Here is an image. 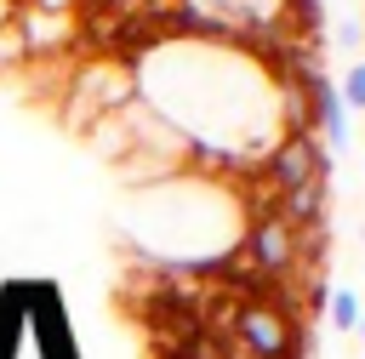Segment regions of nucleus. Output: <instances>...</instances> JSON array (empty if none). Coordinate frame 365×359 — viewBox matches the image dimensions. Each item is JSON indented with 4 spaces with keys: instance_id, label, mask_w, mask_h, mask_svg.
I'll use <instances>...</instances> for the list:
<instances>
[{
    "instance_id": "f257e3e1",
    "label": "nucleus",
    "mask_w": 365,
    "mask_h": 359,
    "mask_svg": "<svg viewBox=\"0 0 365 359\" xmlns=\"http://www.w3.org/2000/svg\"><path fill=\"white\" fill-rule=\"evenodd\" d=\"M240 251H245V262L257 274L297 279V268H302V234L274 217V194H251V222L240 234Z\"/></svg>"
},
{
    "instance_id": "f03ea898",
    "label": "nucleus",
    "mask_w": 365,
    "mask_h": 359,
    "mask_svg": "<svg viewBox=\"0 0 365 359\" xmlns=\"http://www.w3.org/2000/svg\"><path fill=\"white\" fill-rule=\"evenodd\" d=\"M257 177L274 188V194H291L302 182H325L331 177V148L319 142V131H285L274 137V148L262 154Z\"/></svg>"
},
{
    "instance_id": "7ed1b4c3",
    "label": "nucleus",
    "mask_w": 365,
    "mask_h": 359,
    "mask_svg": "<svg viewBox=\"0 0 365 359\" xmlns=\"http://www.w3.org/2000/svg\"><path fill=\"white\" fill-rule=\"evenodd\" d=\"M302 91H308V108H314L319 142H325L331 154L348 148V108H342V97H336V80H331L325 68H314V74H302Z\"/></svg>"
},
{
    "instance_id": "20e7f679",
    "label": "nucleus",
    "mask_w": 365,
    "mask_h": 359,
    "mask_svg": "<svg viewBox=\"0 0 365 359\" xmlns=\"http://www.w3.org/2000/svg\"><path fill=\"white\" fill-rule=\"evenodd\" d=\"M325 182H302V188H291V194H274V217L279 222H291L297 234H319L325 228Z\"/></svg>"
},
{
    "instance_id": "39448f33",
    "label": "nucleus",
    "mask_w": 365,
    "mask_h": 359,
    "mask_svg": "<svg viewBox=\"0 0 365 359\" xmlns=\"http://www.w3.org/2000/svg\"><path fill=\"white\" fill-rule=\"evenodd\" d=\"M359 313H365V308H359V291H348V285H331V302H325V319H331V331H342V336H348V331L359 325Z\"/></svg>"
},
{
    "instance_id": "423d86ee",
    "label": "nucleus",
    "mask_w": 365,
    "mask_h": 359,
    "mask_svg": "<svg viewBox=\"0 0 365 359\" xmlns=\"http://www.w3.org/2000/svg\"><path fill=\"white\" fill-rule=\"evenodd\" d=\"M336 97H342V108H365V57H359V63H348V74H342Z\"/></svg>"
},
{
    "instance_id": "0eeeda50",
    "label": "nucleus",
    "mask_w": 365,
    "mask_h": 359,
    "mask_svg": "<svg viewBox=\"0 0 365 359\" xmlns=\"http://www.w3.org/2000/svg\"><path fill=\"white\" fill-rule=\"evenodd\" d=\"M23 57H29L23 28H17V23H0V68H11V63H23Z\"/></svg>"
},
{
    "instance_id": "6e6552de",
    "label": "nucleus",
    "mask_w": 365,
    "mask_h": 359,
    "mask_svg": "<svg viewBox=\"0 0 365 359\" xmlns=\"http://www.w3.org/2000/svg\"><path fill=\"white\" fill-rule=\"evenodd\" d=\"M336 46H359V23H354V17L336 23Z\"/></svg>"
},
{
    "instance_id": "1a4fd4ad",
    "label": "nucleus",
    "mask_w": 365,
    "mask_h": 359,
    "mask_svg": "<svg viewBox=\"0 0 365 359\" xmlns=\"http://www.w3.org/2000/svg\"><path fill=\"white\" fill-rule=\"evenodd\" d=\"M0 23H11V0H0Z\"/></svg>"
},
{
    "instance_id": "9d476101",
    "label": "nucleus",
    "mask_w": 365,
    "mask_h": 359,
    "mask_svg": "<svg viewBox=\"0 0 365 359\" xmlns=\"http://www.w3.org/2000/svg\"><path fill=\"white\" fill-rule=\"evenodd\" d=\"M354 336H359V342H365V313H359V325H354Z\"/></svg>"
},
{
    "instance_id": "9b49d317",
    "label": "nucleus",
    "mask_w": 365,
    "mask_h": 359,
    "mask_svg": "<svg viewBox=\"0 0 365 359\" xmlns=\"http://www.w3.org/2000/svg\"><path fill=\"white\" fill-rule=\"evenodd\" d=\"M359 239H365V228H359Z\"/></svg>"
}]
</instances>
